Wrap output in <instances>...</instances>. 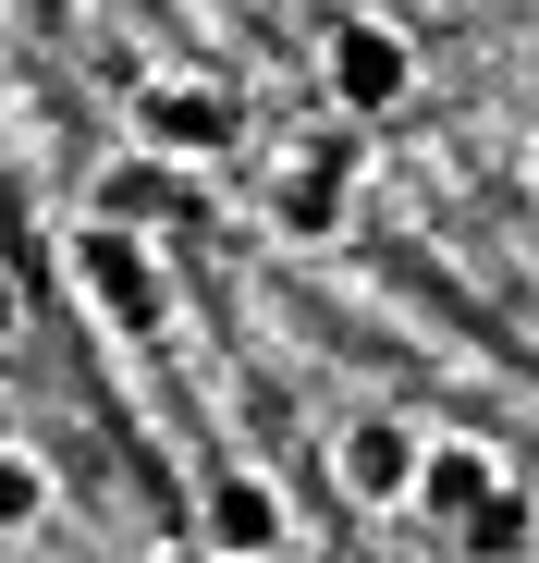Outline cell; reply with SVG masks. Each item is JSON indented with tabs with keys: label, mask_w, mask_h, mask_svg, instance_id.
Listing matches in <instances>:
<instances>
[{
	"label": "cell",
	"mask_w": 539,
	"mask_h": 563,
	"mask_svg": "<svg viewBox=\"0 0 539 563\" xmlns=\"http://www.w3.org/2000/svg\"><path fill=\"white\" fill-rule=\"evenodd\" d=\"M417 465H429V429L393 417V405H369V417L331 429V490L355 515H417Z\"/></svg>",
	"instance_id": "1"
},
{
	"label": "cell",
	"mask_w": 539,
	"mask_h": 563,
	"mask_svg": "<svg viewBox=\"0 0 539 563\" xmlns=\"http://www.w3.org/2000/svg\"><path fill=\"white\" fill-rule=\"evenodd\" d=\"M319 86H331V111H355V123L405 111V99H417V49H405V25L343 13V25L319 37Z\"/></svg>",
	"instance_id": "2"
},
{
	"label": "cell",
	"mask_w": 539,
	"mask_h": 563,
	"mask_svg": "<svg viewBox=\"0 0 539 563\" xmlns=\"http://www.w3.org/2000/svg\"><path fill=\"white\" fill-rule=\"evenodd\" d=\"M74 282H86V307H99L111 331H160V319H172L160 245H147V233H123V221H86V233H74Z\"/></svg>",
	"instance_id": "3"
},
{
	"label": "cell",
	"mask_w": 539,
	"mask_h": 563,
	"mask_svg": "<svg viewBox=\"0 0 539 563\" xmlns=\"http://www.w3.org/2000/svg\"><path fill=\"white\" fill-rule=\"evenodd\" d=\"M197 539H209L221 563H283V551H295V503H283V478H270V465H221L209 503H197Z\"/></svg>",
	"instance_id": "4"
},
{
	"label": "cell",
	"mask_w": 539,
	"mask_h": 563,
	"mask_svg": "<svg viewBox=\"0 0 539 563\" xmlns=\"http://www.w3.org/2000/svg\"><path fill=\"white\" fill-rule=\"evenodd\" d=\"M135 147H160V159H221L233 147V99L221 86H197V74H147L135 86Z\"/></svg>",
	"instance_id": "5"
},
{
	"label": "cell",
	"mask_w": 539,
	"mask_h": 563,
	"mask_svg": "<svg viewBox=\"0 0 539 563\" xmlns=\"http://www.w3.org/2000/svg\"><path fill=\"white\" fill-rule=\"evenodd\" d=\"M343 184H355V147H343V135L295 147L283 184H270V221H283L295 245H331V233H343Z\"/></svg>",
	"instance_id": "6"
},
{
	"label": "cell",
	"mask_w": 539,
	"mask_h": 563,
	"mask_svg": "<svg viewBox=\"0 0 539 563\" xmlns=\"http://www.w3.org/2000/svg\"><path fill=\"white\" fill-rule=\"evenodd\" d=\"M491 490H503V453H491V441H454V429H429V465H417V515H429V527H466Z\"/></svg>",
	"instance_id": "7"
},
{
	"label": "cell",
	"mask_w": 539,
	"mask_h": 563,
	"mask_svg": "<svg viewBox=\"0 0 539 563\" xmlns=\"http://www.w3.org/2000/svg\"><path fill=\"white\" fill-rule=\"evenodd\" d=\"M172 209H185V159L135 147V159H111V172H99V209H86V221H123V233H147V221H172Z\"/></svg>",
	"instance_id": "8"
},
{
	"label": "cell",
	"mask_w": 539,
	"mask_h": 563,
	"mask_svg": "<svg viewBox=\"0 0 539 563\" xmlns=\"http://www.w3.org/2000/svg\"><path fill=\"white\" fill-rule=\"evenodd\" d=\"M454 551H466V563H527V551H539V503L503 478V490H491V503L454 527Z\"/></svg>",
	"instance_id": "9"
},
{
	"label": "cell",
	"mask_w": 539,
	"mask_h": 563,
	"mask_svg": "<svg viewBox=\"0 0 539 563\" xmlns=\"http://www.w3.org/2000/svg\"><path fill=\"white\" fill-rule=\"evenodd\" d=\"M50 527V465L25 441H0V539H37Z\"/></svg>",
	"instance_id": "10"
},
{
	"label": "cell",
	"mask_w": 539,
	"mask_h": 563,
	"mask_svg": "<svg viewBox=\"0 0 539 563\" xmlns=\"http://www.w3.org/2000/svg\"><path fill=\"white\" fill-rule=\"evenodd\" d=\"M147 563H221V551H209V539H160Z\"/></svg>",
	"instance_id": "11"
},
{
	"label": "cell",
	"mask_w": 539,
	"mask_h": 563,
	"mask_svg": "<svg viewBox=\"0 0 539 563\" xmlns=\"http://www.w3.org/2000/svg\"><path fill=\"white\" fill-rule=\"evenodd\" d=\"M0 441H13V393H0Z\"/></svg>",
	"instance_id": "12"
},
{
	"label": "cell",
	"mask_w": 539,
	"mask_h": 563,
	"mask_svg": "<svg viewBox=\"0 0 539 563\" xmlns=\"http://www.w3.org/2000/svg\"><path fill=\"white\" fill-rule=\"evenodd\" d=\"M527 197H539V147H527Z\"/></svg>",
	"instance_id": "13"
}]
</instances>
